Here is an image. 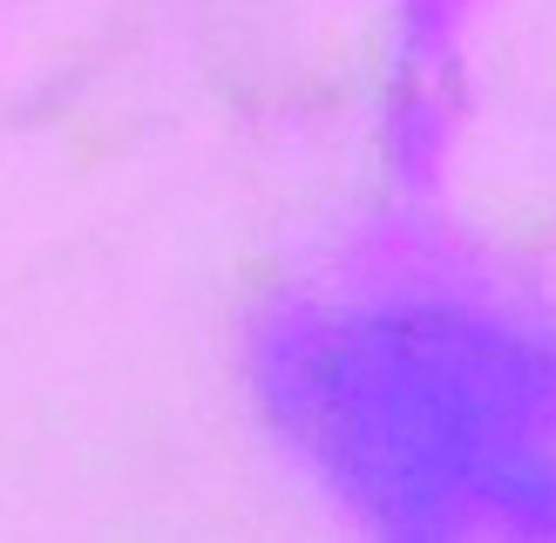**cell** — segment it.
<instances>
[{"label": "cell", "instance_id": "cell-1", "mask_svg": "<svg viewBox=\"0 0 556 543\" xmlns=\"http://www.w3.org/2000/svg\"><path fill=\"white\" fill-rule=\"evenodd\" d=\"M286 442L394 536H556V326L455 292L305 299L265 326Z\"/></svg>", "mask_w": 556, "mask_h": 543}]
</instances>
